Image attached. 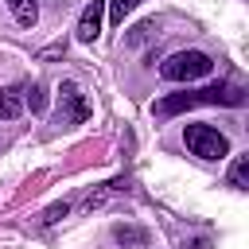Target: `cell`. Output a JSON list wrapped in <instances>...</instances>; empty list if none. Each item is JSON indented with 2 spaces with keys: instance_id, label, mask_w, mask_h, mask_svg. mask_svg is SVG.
<instances>
[{
  "instance_id": "1",
  "label": "cell",
  "mask_w": 249,
  "mask_h": 249,
  "mask_svg": "<svg viewBox=\"0 0 249 249\" xmlns=\"http://www.w3.org/2000/svg\"><path fill=\"white\" fill-rule=\"evenodd\" d=\"M214 70V58L206 51H175L160 62V78L167 82H195V78H206Z\"/></svg>"
},
{
  "instance_id": "2",
  "label": "cell",
  "mask_w": 249,
  "mask_h": 249,
  "mask_svg": "<svg viewBox=\"0 0 249 249\" xmlns=\"http://www.w3.org/2000/svg\"><path fill=\"white\" fill-rule=\"evenodd\" d=\"M183 144L191 156L198 160H226L230 156V140L226 132H218L214 124H187L183 128Z\"/></svg>"
},
{
  "instance_id": "3",
  "label": "cell",
  "mask_w": 249,
  "mask_h": 249,
  "mask_svg": "<svg viewBox=\"0 0 249 249\" xmlns=\"http://www.w3.org/2000/svg\"><path fill=\"white\" fill-rule=\"evenodd\" d=\"M89 117V101L82 97V89L74 82L58 86V124H82Z\"/></svg>"
},
{
  "instance_id": "4",
  "label": "cell",
  "mask_w": 249,
  "mask_h": 249,
  "mask_svg": "<svg viewBox=\"0 0 249 249\" xmlns=\"http://www.w3.org/2000/svg\"><path fill=\"white\" fill-rule=\"evenodd\" d=\"M195 97H198V105H230V109L245 105V89L237 82H210V86L195 89Z\"/></svg>"
},
{
  "instance_id": "5",
  "label": "cell",
  "mask_w": 249,
  "mask_h": 249,
  "mask_svg": "<svg viewBox=\"0 0 249 249\" xmlns=\"http://www.w3.org/2000/svg\"><path fill=\"white\" fill-rule=\"evenodd\" d=\"M101 19H105V0H89L78 16V39L82 43H93L101 35Z\"/></svg>"
},
{
  "instance_id": "6",
  "label": "cell",
  "mask_w": 249,
  "mask_h": 249,
  "mask_svg": "<svg viewBox=\"0 0 249 249\" xmlns=\"http://www.w3.org/2000/svg\"><path fill=\"white\" fill-rule=\"evenodd\" d=\"M191 105H198V97H195V93H171V97L156 101V105H152V113H156V117H175V113H183V109H191Z\"/></svg>"
},
{
  "instance_id": "7",
  "label": "cell",
  "mask_w": 249,
  "mask_h": 249,
  "mask_svg": "<svg viewBox=\"0 0 249 249\" xmlns=\"http://www.w3.org/2000/svg\"><path fill=\"white\" fill-rule=\"evenodd\" d=\"M19 113H23V93H19L16 86H4V89H0V117H4V121H16Z\"/></svg>"
},
{
  "instance_id": "8",
  "label": "cell",
  "mask_w": 249,
  "mask_h": 249,
  "mask_svg": "<svg viewBox=\"0 0 249 249\" xmlns=\"http://www.w3.org/2000/svg\"><path fill=\"white\" fill-rule=\"evenodd\" d=\"M4 4H8V12L16 16L19 27H31V23L39 19V4H35V0H4Z\"/></svg>"
},
{
  "instance_id": "9",
  "label": "cell",
  "mask_w": 249,
  "mask_h": 249,
  "mask_svg": "<svg viewBox=\"0 0 249 249\" xmlns=\"http://www.w3.org/2000/svg\"><path fill=\"white\" fill-rule=\"evenodd\" d=\"M23 93V109H31V113H43L47 109V89L39 86V82H31L27 89H19Z\"/></svg>"
},
{
  "instance_id": "10",
  "label": "cell",
  "mask_w": 249,
  "mask_h": 249,
  "mask_svg": "<svg viewBox=\"0 0 249 249\" xmlns=\"http://www.w3.org/2000/svg\"><path fill=\"white\" fill-rule=\"evenodd\" d=\"M230 187H237V191L249 187V156H233V163H230Z\"/></svg>"
},
{
  "instance_id": "11",
  "label": "cell",
  "mask_w": 249,
  "mask_h": 249,
  "mask_svg": "<svg viewBox=\"0 0 249 249\" xmlns=\"http://www.w3.org/2000/svg\"><path fill=\"white\" fill-rule=\"evenodd\" d=\"M136 8H140V0H105V16L113 23H124V16L136 12Z\"/></svg>"
},
{
  "instance_id": "12",
  "label": "cell",
  "mask_w": 249,
  "mask_h": 249,
  "mask_svg": "<svg viewBox=\"0 0 249 249\" xmlns=\"http://www.w3.org/2000/svg\"><path fill=\"white\" fill-rule=\"evenodd\" d=\"M113 237H117L121 245H144V241H148V233H144V230H132V226H117Z\"/></svg>"
},
{
  "instance_id": "13",
  "label": "cell",
  "mask_w": 249,
  "mask_h": 249,
  "mask_svg": "<svg viewBox=\"0 0 249 249\" xmlns=\"http://www.w3.org/2000/svg\"><path fill=\"white\" fill-rule=\"evenodd\" d=\"M62 214H66V202H62V206H51V210H47V222H58Z\"/></svg>"
}]
</instances>
